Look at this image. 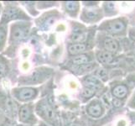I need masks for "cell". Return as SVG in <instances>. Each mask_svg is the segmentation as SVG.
Wrapping results in <instances>:
<instances>
[{"label": "cell", "mask_w": 135, "mask_h": 126, "mask_svg": "<svg viewBox=\"0 0 135 126\" xmlns=\"http://www.w3.org/2000/svg\"><path fill=\"white\" fill-rule=\"evenodd\" d=\"M35 111L37 115L50 126H61V120L59 113L47 97L40 99L35 105Z\"/></svg>", "instance_id": "6da1fadb"}, {"label": "cell", "mask_w": 135, "mask_h": 126, "mask_svg": "<svg viewBox=\"0 0 135 126\" xmlns=\"http://www.w3.org/2000/svg\"><path fill=\"white\" fill-rule=\"evenodd\" d=\"M0 25H8L10 22L30 21L31 18L16 2H4Z\"/></svg>", "instance_id": "7a4b0ae2"}, {"label": "cell", "mask_w": 135, "mask_h": 126, "mask_svg": "<svg viewBox=\"0 0 135 126\" xmlns=\"http://www.w3.org/2000/svg\"><path fill=\"white\" fill-rule=\"evenodd\" d=\"M32 28L31 21L13 22L9 28L8 44L10 46H17L22 44L29 37Z\"/></svg>", "instance_id": "3957f363"}, {"label": "cell", "mask_w": 135, "mask_h": 126, "mask_svg": "<svg viewBox=\"0 0 135 126\" xmlns=\"http://www.w3.org/2000/svg\"><path fill=\"white\" fill-rule=\"evenodd\" d=\"M53 69L47 67H41L35 68L30 75L25 77H21L18 79L20 86H30L34 87V85H39L43 83L46 80L52 76Z\"/></svg>", "instance_id": "277c9868"}, {"label": "cell", "mask_w": 135, "mask_h": 126, "mask_svg": "<svg viewBox=\"0 0 135 126\" xmlns=\"http://www.w3.org/2000/svg\"><path fill=\"white\" fill-rule=\"evenodd\" d=\"M40 89L36 87L30 86H20L13 87L11 90V96L13 100L18 102L28 104L32 102L39 97Z\"/></svg>", "instance_id": "5b68a950"}, {"label": "cell", "mask_w": 135, "mask_h": 126, "mask_svg": "<svg viewBox=\"0 0 135 126\" xmlns=\"http://www.w3.org/2000/svg\"><path fill=\"white\" fill-rule=\"evenodd\" d=\"M61 17V13L58 10L51 9V10L45 12L38 18H36L35 20V23L40 30L48 31Z\"/></svg>", "instance_id": "8992f818"}, {"label": "cell", "mask_w": 135, "mask_h": 126, "mask_svg": "<svg viewBox=\"0 0 135 126\" xmlns=\"http://www.w3.org/2000/svg\"><path fill=\"white\" fill-rule=\"evenodd\" d=\"M17 118L18 122L23 124L36 125L39 122L35 114V104L33 102L24 104L18 107Z\"/></svg>", "instance_id": "52a82bcc"}, {"label": "cell", "mask_w": 135, "mask_h": 126, "mask_svg": "<svg viewBox=\"0 0 135 126\" xmlns=\"http://www.w3.org/2000/svg\"><path fill=\"white\" fill-rule=\"evenodd\" d=\"M0 109L6 116L8 115L9 118L12 119L13 116V117L17 116L18 108H17L15 100L7 97L3 92H0Z\"/></svg>", "instance_id": "ba28073f"}, {"label": "cell", "mask_w": 135, "mask_h": 126, "mask_svg": "<svg viewBox=\"0 0 135 126\" xmlns=\"http://www.w3.org/2000/svg\"><path fill=\"white\" fill-rule=\"evenodd\" d=\"M102 18V13L98 8L96 6L86 7L82 9L80 18L82 22L86 24H93L98 21Z\"/></svg>", "instance_id": "9c48e42d"}, {"label": "cell", "mask_w": 135, "mask_h": 126, "mask_svg": "<svg viewBox=\"0 0 135 126\" xmlns=\"http://www.w3.org/2000/svg\"><path fill=\"white\" fill-rule=\"evenodd\" d=\"M100 30L108 32L109 34L117 35L125 30V24L121 20H114L103 23L100 26Z\"/></svg>", "instance_id": "30bf717a"}, {"label": "cell", "mask_w": 135, "mask_h": 126, "mask_svg": "<svg viewBox=\"0 0 135 126\" xmlns=\"http://www.w3.org/2000/svg\"><path fill=\"white\" fill-rule=\"evenodd\" d=\"M62 11L69 17L75 18L80 12V2L77 1H65L60 3Z\"/></svg>", "instance_id": "8fae6325"}, {"label": "cell", "mask_w": 135, "mask_h": 126, "mask_svg": "<svg viewBox=\"0 0 135 126\" xmlns=\"http://www.w3.org/2000/svg\"><path fill=\"white\" fill-rule=\"evenodd\" d=\"M86 112L87 115H89L90 117L94 118V119H98L102 115V114H103L104 109H103V106L102 104V102L99 100L95 99L86 105Z\"/></svg>", "instance_id": "7c38bea8"}, {"label": "cell", "mask_w": 135, "mask_h": 126, "mask_svg": "<svg viewBox=\"0 0 135 126\" xmlns=\"http://www.w3.org/2000/svg\"><path fill=\"white\" fill-rule=\"evenodd\" d=\"M87 34L84 28L81 26H76L74 27L71 32V35H69V41L70 43H84Z\"/></svg>", "instance_id": "4fadbf2b"}, {"label": "cell", "mask_w": 135, "mask_h": 126, "mask_svg": "<svg viewBox=\"0 0 135 126\" xmlns=\"http://www.w3.org/2000/svg\"><path fill=\"white\" fill-rule=\"evenodd\" d=\"M92 60V55L89 53H83L81 55H76V57H71L69 60V65L70 67H78L86 65L88 63H91Z\"/></svg>", "instance_id": "5bb4252c"}, {"label": "cell", "mask_w": 135, "mask_h": 126, "mask_svg": "<svg viewBox=\"0 0 135 126\" xmlns=\"http://www.w3.org/2000/svg\"><path fill=\"white\" fill-rule=\"evenodd\" d=\"M88 50V45L85 43H69L67 45V52L71 57L86 53Z\"/></svg>", "instance_id": "9a60e30c"}, {"label": "cell", "mask_w": 135, "mask_h": 126, "mask_svg": "<svg viewBox=\"0 0 135 126\" xmlns=\"http://www.w3.org/2000/svg\"><path fill=\"white\" fill-rule=\"evenodd\" d=\"M82 82L84 87L91 88L93 90H98L102 87V82L99 78H97L94 75H87L83 77Z\"/></svg>", "instance_id": "2e32d148"}, {"label": "cell", "mask_w": 135, "mask_h": 126, "mask_svg": "<svg viewBox=\"0 0 135 126\" xmlns=\"http://www.w3.org/2000/svg\"><path fill=\"white\" fill-rule=\"evenodd\" d=\"M96 58L99 63L108 65L113 62V55L111 52H108L107 50H98L96 53Z\"/></svg>", "instance_id": "e0dca14e"}, {"label": "cell", "mask_w": 135, "mask_h": 126, "mask_svg": "<svg viewBox=\"0 0 135 126\" xmlns=\"http://www.w3.org/2000/svg\"><path fill=\"white\" fill-rule=\"evenodd\" d=\"M102 45L105 50L108 51V52H115L118 50V41L111 38V37H107L104 39L102 42Z\"/></svg>", "instance_id": "ac0fdd59"}, {"label": "cell", "mask_w": 135, "mask_h": 126, "mask_svg": "<svg viewBox=\"0 0 135 126\" xmlns=\"http://www.w3.org/2000/svg\"><path fill=\"white\" fill-rule=\"evenodd\" d=\"M20 5L24 7L25 11L26 10L28 12V13H30L31 16L36 17L37 15H40V11L37 10V8H36V2H30V1L20 2Z\"/></svg>", "instance_id": "d6986e66"}, {"label": "cell", "mask_w": 135, "mask_h": 126, "mask_svg": "<svg viewBox=\"0 0 135 126\" xmlns=\"http://www.w3.org/2000/svg\"><path fill=\"white\" fill-rule=\"evenodd\" d=\"M8 41V25H0V53L4 50Z\"/></svg>", "instance_id": "ffe728a7"}, {"label": "cell", "mask_w": 135, "mask_h": 126, "mask_svg": "<svg viewBox=\"0 0 135 126\" xmlns=\"http://www.w3.org/2000/svg\"><path fill=\"white\" fill-rule=\"evenodd\" d=\"M95 68V64L93 63H88L86 65H82V66H78V67H71V70L73 71L75 73L80 75V74H84L90 71H92Z\"/></svg>", "instance_id": "44dd1931"}, {"label": "cell", "mask_w": 135, "mask_h": 126, "mask_svg": "<svg viewBox=\"0 0 135 126\" xmlns=\"http://www.w3.org/2000/svg\"><path fill=\"white\" fill-rule=\"evenodd\" d=\"M8 72H9L8 60L4 57H3V55H0V81L8 75Z\"/></svg>", "instance_id": "7402d4cb"}, {"label": "cell", "mask_w": 135, "mask_h": 126, "mask_svg": "<svg viewBox=\"0 0 135 126\" xmlns=\"http://www.w3.org/2000/svg\"><path fill=\"white\" fill-rule=\"evenodd\" d=\"M112 93H113V95L116 99H123L124 97H126L128 93V87L124 85H118L114 88H113Z\"/></svg>", "instance_id": "603a6c76"}, {"label": "cell", "mask_w": 135, "mask_h": 126, "mask_svg": "<svg viewBox=\"0 0 135 126\" xmlns=\"http://www.w3.org/2000/svg\"><path fill=\"white\" fill-rule=\"evenodd\" d=\"M60 5L57 2H36V8L37 10H41V9H47L53 7H56Z\"/></svg>", "instance_id": "cb8c5ba5"}, {"label": "cell", "mask_w": 135, "mask_h": 126, "mask_svg": "<svg viewBox=\"0 0 135 126\" xmlns=\"http://www.w3.org/2000/svg\"><path fill=\"white\" fill-rule=\"evenodd\" d=\"M97 91L91 89V88L89 87H83V88L81 91V96L84 99H91L93 96L95 95Z\"/></svg>", "instance_id": "d4e9b609"}, {"label": "cell", "mask_w": 135, "mask_h": 126, "mask_svg": "<svg viewBox=\"0 0 135 126\" xmlns=\"http://www.w3.org/2000/svg\"><path fill=\"white\" fill-rule=\"evenodd\" d=\"M94 76H96L97 78H99L101 80V79H104V78L107 77V73H106V72L104 71L103 69H100L96 72V74Z\"/></svg>", "instance_id": "484cf974"}, {"label": "cell", "mask_w": 135, "mask_h": 126, "mask_svg": "<svg viewBox=\"0 0 135 126\" xmlns=\"http://www.w3.org/2000/svg\"><path fill=\"white\" fill-rule=\"evenodd\" d=\"M104 8H105V10L107 12H108V11H113L114 10V3H112V2L105 3Z\"/></svg>", "instance_id": "4316f807"}, {"label": "cell", "mask_w": 135, "mask_h": 126, "mask_svg": "<svg viewBox=\"0 0 135 126\" xmlns=\"http://www.w3.org/2000/svg\"><path fill=\"white\" fill-rule=\"evenodd\" d=\"M64 126H84L80 121L78 120H71L68 123H66Z\"/></svg>", "instance_id": "83f0119b"}, {"label": "cell", "mask_w": 135, "mask_h": 126, "mask_svg": "<svg viewBox=\"0 0 135 126\" xmlns=\"http://www.w3.org/2000/svg\"><path fill=\"white\" fill-rule=\"evenodd\" d=\"M6 119H7V116L4 114V113L1 109H0V126L3 125Z\"/></svg>", "instance_id": "f1b7e54d"}, {"label": "cell", "mask_w": 135, "mask_h": 126, "mask_svg": "<svg viewBox=\"0 0 135 126\" xmlns=\"http://www.w3.org/2000/svg\"><path fill=\"white\" fill-rule=\"evenodd\" d=\"M113 105L116 106V107H120L121 105H122V102H121L119 99H115L113 100Z\"/></svg>", "instance_id": "f546056e"}, {"label": "cell", "mask_w": 135, "mask_h": 126, "mask_svg": "<svg viewBox=\"0 0 135 126\" xmlns=\"http://www.w3.org/2000/svg\"><path fill=\"white\" fill-rule=\"evenodd\" d=\"M3 3L0 2V18H1V15H2V13H3Z\"/></svg>", "instance_id": "4dcf8cb0"}, {"label": "cell", "mask_w": 135, "mask_h": 126, "mask_svg": "<svg viewBox=\"0 0 135 126\" xmlns=\"http://www.w3.org/2000/svg\"><path fill=\"white\" fill-rule=\"evenodd\" d=\"M15 126H36V125H29V124H17Z\"/></svg>", "instance_id": "1f68e13d"}, {"label": "cell", "mask_w": 135, "mask_h": 126, "mask_svg": "<svg viewBox=\"0 0 135 126\" xmlns=\"http://www.w3.org/2000/svg\"><path fill=\"white\" fill-rule=\"evenodd\" d=\"M134 102H135V100H134Z\"/></svg>", "instance_id": "d6a6232c"}]
</instances>
